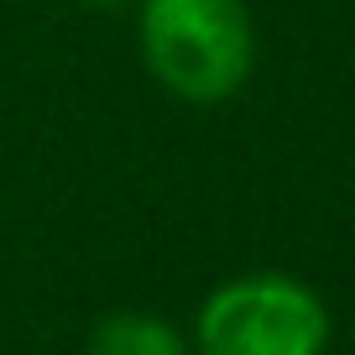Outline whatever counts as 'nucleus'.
Segmentation results:
<instances>
[{"label": "nucleus", "instance_id": "4", "mask_svg": "<svg viewBox=\"0 0 355 355\" xmlns=\"http://www.w3.org/2000/svg\"><path fill=\"white\" fill-rule=\"evenodd\" d=\"M89 6H100V11H115V6H131V0H89Z\"/></svg>", "mask_w": 355, "mask_h": 355}, {"label": "nucleus", "instance_id": "1", "mask_svg": "<svg viewBox=\"0 0 355 355\" xmlns=\"http://www.w3.org/2000/svg\"><path fill=\"white\" fill-rule=\"evenodd\" d=\"M141 58L183 105H220L256 68V26L241 0H141Z\"/></svg>", "mask_w": 355, "mask_h": 355}, {"label": "nucleus", "instance_id": "2", "mask_svg": "<svg viewBox=\"0 0 355 355\" xmlns=\"http://www.w3.org/2000/svg\"><path fill=\"white\" fill-rule=\"evenodd\" d=\"M329 309L288 272H241L199 303L193 355H324Z\"/></svg>", "mask_w": 355, "mask_h": 355}, {"label": "nucleus", "instance_id": "3", "mask_svg": "<svg viewBox=\"0 0 355 355\" xmlns=\"http://www.w3.org/2000/svg\"><path fill=\"white\" fill-rule=\"evenodd\" d=\"M84 355H193V350L162 313L121 309V313H105V319L94 324Z\"/></svg>", "mask_w": 355, "mask_h": 355}]
</instances>
